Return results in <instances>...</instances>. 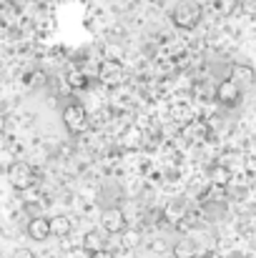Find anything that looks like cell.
<instances>
[{
    "mask_svg": "<svg viewBox=\"0 0 256 258\" xmlns=\"http://www.w3.org/2000/svg\"><path fill=\"white\" fill-rule=\"evenodd\" d=\"M244 168H246V173L254 175L256 173V156H246V158H244Z\"/></svg>",
    "mask_w": 256,
    "mask_h": 258,
    "instance_id": "obj_16",
    "label": "cell"
},
{
    "mask_svg": "<svg viewBox=\"0 0 256 258\" xmlns=\"http://www.w3.org/2000/svg\"><path fill=\"white\" fill-rule=\"evenodd\" d=\"M196 253H198V246L193 238H181L173 246V258H196Z\"/></svg>",
    "mask_w": 256,
    "mask_h": 258,
    "instance_id": "obj_10",
    "label": "cell"
},
{
    "mask_svg": "<svg viewBox=\"0 0 256 258\" xmlns=\"http://www.w3.org/2000/svg\"><path fill=\"white\" fill-rule=\"evenodd\" d=\"M121 146H123V148H138V146H141V131H138L136 125H128L126 133L121 136Z\"/></svg>",
    "mask_w": 256,
    "mask_h": 258,
    "instance_id": "obj_12",
    "label": "cell"
},
{
    "mask_svg": "<svg viewBox=\"0 0 256 258\" xmlns=\"http://www.w3.org/2000/svg\"><path fill=\"white\" fill-rule=\"evenodd\" d=\"M153 251L164 253V251H166V243H164V241H156V243H153Z\"/></svg>",
    "mask_w": 256,
    "mask_h": 258,
    "instance_id": "obj_19",
    "label": "cell"
},
{
    "mask_svg": "<svg viewBox=\"0 0 256 258\" xmlns=\"http://www.w3.org/2000/svg\"><path fill=\"white\" fill-rule=\"evenodd\" d=\"M186 216V206H183V201H173L166 206V218H169L171 223H176V221H181Z\"/></svg>",
    "mask_w": 256,
    "mask_h": 258,
    "instance_id": "obj_14",
    "label": "cell"
},
{
    "mask_svg": "<svg viewBox=\"0 0 256 258\" xmlns=\"http://www.w3.org/2000/svg\"><path fill=\"white\" fill-rule=\"evenodd\" d=\"M98 78H100L103 83H108V86H116V83L123 81V68H121L118 63H113V60H106V63L100 66V71H98Z\"/></svg>",
    "mask_w": 256,
    "mask_h": 258,
    "instance_id": "obj_7",
    "label": "cell"
},
{
    "mask_svg": "<svg viewBox=\"0 0 256 258\" xmlns=\"http://www.w3.org/2000/svg\"><path fill=\"white\" fill-rule=\"evenodd\" d=\"M229 81L241 90V88L254 86L256 73H254V68H251V66H234V68H231V78H229Z\"/></svg>",
    "mask_w": 256,
    "mask_h": 258,
    "instance_id": "obj_6",
    "label": "cell"
},
{
    "mask_svg": "<svg viewBox=\"0 0 256 258\" xmlns=\"http://www.w3.org/2000/svg\"><path fill=\"white\" fill-rule=\"evenodd\" d=\"M198 20H201V5L198 3H191V0H186V3H178L176 8H173V23L178 25V28H196L198 25Z\"/></svg>",
    "mask_w": 256,
    "mask_h": 258,
    "instance_id": "obj_1",
    "label": "cell"
},
{
    "mask_svg": "<svg viewBox=\"0 0 256 258\" xmlns=\"http://www.w3.org/2000/svg\"><path fill=\"white\" fill-rule=\"evenodd\" d=\"M90 258H116L108 248H103V251H95V253H90Z\"/></svg>",
    "mask_w": 256,
    "mask_h": 258,
    "instance_id": "obj_18",
    "label": "cell"
},
{
    "mask_svg": "<svg viewBox=\"0 0 256 258\" xmlns=\"http://www.w3.org/2000/svg\"><path fill=\"white\" fill-rule=\"evenodd\" d=\"M13 258H35V256H33V251H28V248H18V251L13 253Z\"/></svg>",
    "mask_w": 256,
    "mask_h": 258,
    "instance_id": "obj_17",
    "label": "cell"
},
{
    "mask_svg": "<svg viewBox=\"0 0 256 258\" xmlns=\"http://www.w3.org/2000/svg\"><path fill=\"white\" fill-rule=\"evenodd\" d=\"M63 123H66L68 131H73V133L83 131L85 123H88V113H85V108L81 105V103H71V105H66V110H63Z\"/></svg>",
    "mask_w": 256,
    "mask_h": 258,
    "instance_id": "obj_3",
    "label": "cell"
},
{
    "mask_svg": "<svg viewBox=\"0 0 256 258\" xmlns=\"http://www.w3.org/2000/svg\"><path fill=\"white\" fill-rule=\"evenodd\" d=\"M209 178H211V183H214V185H219V188H226V185L231 183V171H229L226 166L216 163V166H211Z\"/></svg>",
    "mask_w": 256,
    "mask_h": 258,
    "instance_id": "obj_11",
    "label": "cell"
},
{
    "mask_svg": "<svg viewBox=\"0 0 256 258\" xmlns=\"http://www.w3.org/2000/svg\"><path fill=\"white\" fill-rule=\"evenodd\" d=\"M216 98L224 103V105H236L241 100V90L234 86L231 81H224L221 86L216 88Z\"/></svg>",
    "mask_w": 256,
    "mask_h": 258,
    "instance_id": "obj_8",
    "label": "cell"
},
{
    "mask_svg": "<svg viewBox=\"0 0 256 258\" xmlns=\"http://www.w3.org/2000/svg\"><path fill=\"white\" fill-rule=\"evenodd\" d=\"M203 258H224V256H219V253H206Z\"/></svg>",
    "mask_w": 256,
    "mask_h": 258,
    "instance_id": "obj_20",
    "label": "cell"
},
{
    "mask_svg": "<svg viewBox=\"0 0 256 258\" xmlns=\"http://www.w3.org/2000/svg\"><path fill=\"white\" fill-rule=\"evenodd\" d=\"M121 236H123V246H126V248H136V246L141 243V233L133 231V228H126Z\"/></svg>",
    "mask_w": 256,
    "mask_h": 258,
    "instance_id": "obj_15",
    "label": "cell"
},
{
    "mask_svg": "<svg viewBox=\"0 0 256 258\" xmlns=\"http://www.w3.org/2000/svg\"><path fill=\"white\" fill-rule=\"evenodd\" d=\"M71 231H73V221H71L68 216H56V218H50V236L66 238Z\"/></svg>",
    "mask_w": 256,
    "mask_h": 258,
    "instance_id": "obj_9",
    "label": "cell"
},
{
    "mask_svg": "<svg viewBox=\"0 0 256 258\" xmlns=\"http://www.w3.org/2000/svg\"><path fill=\"white\" fill-rule=\"evenodd\" d=\"M100 226H103V231L111 233V236L123 233V231H126V216H123V211H121L118 206L106 208V211L100 213Z\"/></svg>",
    "mask_w": 256,
    "mask_h": 258,
    "instance_id": "obj_2",
    "label": "cell"
},
{
    "mask_svg": "<svg viewBox=\"0 0 256 258\" xmlns=\"http://www.w3.org/2000/svg\"><path fill=\"white\" fill-rule=\"evenodd\" d=\"M28 236L33 238V241H45L48 236H50V218H43V216H35V218H30L28 221Z\"/></svg>",
    "mask_w": 256,
    "mask_h": 258,
    "instance_id": "obj_5",
    "label": "cell"
},
{
    "mask_svg": "<svg viewBox=\"0 0 256 258\" xmlns=\"http://www.w3.org/2000/svg\"><path fill=\"white\" fill-rule=\"evenodd\" d=\"M8 178H10V183L18 188V190H25V188H30L33 185V168L28 166V163H23V161H18V163H13L10 166V171H8Z\"/></svg>",
    "mask_w": 256,
    "mask_h": 258,
    "instance_id": "obj_4",
    "label": "cell"
},
{
    "mask_svg": "<svg viewBox=\"0 0 256 258\" xmlns=\"http://www.w3.org/2000/svg\"><path fill=\"white\" fill-rule=\"evenodd\" d=\"M83 248L88 253H95V251H103V236L98 231H88L83 236Z\"/></svg>",
    "mask_w": 256,
    "mask_h": 258,
    "instance_id": "obj_13",
    "label": "cell"
}]
</instances>
